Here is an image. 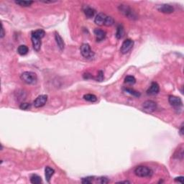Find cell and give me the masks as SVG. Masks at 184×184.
I'll use <instances>...</instances> for the list:
<instances>
[{"instance_id": "6da1fadb", "label": "cell", "mask_w": 184, "mask_h": 184, "mask_svg": "<svg viewBox=\"0 0 184 184\" xmlns=\"http://www.w3.org/2000/svg\"><path fill=\"white\" fill-rule=\"evenodd\" d=\"M45 35V32L43 30H37L33 31L31 35V40H32V46L35 51L39 52L41 48V39Z\"/></svg>"}, {"instance_id": "7a4b0ae2", "label": "cell", "mask_w": 184, "mask_h": 184, "mask_svg": "<svg viewBox=\"0 0 184 184\" xmlns=\"http://www.w3.org/2000/svg\"><path fill=\"white\" fill-rule=\"evenodd\" d=\"M94 22L99 26H102V25L112 26L114 25V21L112 17L107 16V14H104V13H99L94 19Z\"/></svg>"}, {"instance_id": "3957f363", "label": "cell", "mask_w": 184, "mask_h": 184, "mask_svg": "<svg viewBox=\"0 0 184 184\" xmlns=\"http://www.w3.org/2000/svg\"><path fill=\"white\" fill-rule=\"evenodd\" d=\"M20 79L22 81L26 83L27 84L32 85L36 83L37 77L35 73L32 72V71H25L22 73L20 76Z\"/></svg>"}, {"instance_id": "277c9868", "label": "cell", "mask_w": 184, "mask_h": 184, "mask_svg": "<svg viewBox=\"0 0 184 184\" xmlns=\"http://www.w3.org/2000/svg\"><path fill=\"white\" fill-rule=\"evenodd\" d=\"M134 174L140 178H146V177H151L153 173V171L151 170L150 167L147 166H137L134 171Z\"/></svg>"}, {"instance_id": "5b68a950", "label": "cell", "mask_w": 184, "mask_h": 184, "mask_svg": "<svg viewBox=\"0 0 184 184\" xmlns=\"http://www.w3.org/2000/svg\"><path fill=\"white\" fill-rule=\"evenodd\" d=\"M81 53L82 56L84 57L86 59H92L94 56V53L91 49L90 45L87 43H83L81 45L80 48Z\"/></svg>"}, {"instance_id": "8992f818", "label": "cell", "mask_w": 184, "mask_h": 184, "mask_svg": "<svg viewBox=\"0 0 184 184\" xmlns=\"http://www.w3.org/2000/svg\"><path fill=\"white\" fill-rule=\"evenodd\" d=\"M168 101L170 105L174 107L175 110H181V107H183V102H182L181 99L176 96H169Z\"/></svg>"}, {"instance_id": "52a82bcc", "label": "cell", "mask_w": 184, "mask_h": 184, "mask_svg": "<svg viewBox=\"0 0 184 184\" xmlns=\"http://www.w3.org/2000/svg\"><path fill=\"white\" fill-rule=\"evenodd\" d=\"M133 45H134V41L131 39H127L122 43L120 48V52L122 54H127L131 50Z\"/></svg>"}, {"instance_id": "ba28073f", "label": "cell", "mask_w": 184, "mask_h": 184, "mask_svg": "<svg viewBox=\"0 0 184 184\" xmlns=\"http://www.w3.org/2000/svg\"><path fill=\"white\" fill-rule=\"evenodd\" d=\"M157 109V104L155 101L152 100H147L145 101L143 104V110L147 113H152L155 112Z\"/></svg>"}, {"instance_id": "9c48e42d", "label": "cell", "mask_w": 184, "mask_h": 184, "mask_svg": "<svg viewBox=\"0 0 184 184\" xmlns=\"http://www.w3.org/2000/svg\"><path fill=\"white\" fill-rule=\"evenodd\" d=\"M48 101V96L47 95H40L37 97L36 99L34 101L33 104L36 108H40L43 107L46 104Z\"/></svg>"}, {"instance_id": "30bf717a", "label": "cell", "mask_w": 184, "mask_h": 184, "mask_svg": "<svg viewBox=\"0 0 184 184\" xmlns=\"http://www.w3.org/2000/svg\"><path fill=\"white\" fill-rule=\"evenodd\" d=\"M157 10L161 12L165 13V14H171L174 12V8H173V6L167 4H163L158 6Z\"/></svg>"}, {"instance_id": "8fae6325", "label": "cell", "mask_w": 184, "mask_h": 184, "mask_svg": "<svg viewBox=\"0 0 184 184\" xmlns=\"http://www.w3.org/2000/svg\"><path fill=\"white\" fill-rule=\"evenodd\" d=\"M119 11L120 12H122L124 15H125L126 17H129V18L132 19L133 17H134V14L133 13V12L132 11V10L130 9V7L126 5H120L119 7Z\"/></svg>"}, {"instance_id": "7c38bea8", "label": "cell", "mask_w": 184, "mask_h": 184, "mask_svg": "<svg viewBox=\"0 0 184 184\" xmlns=\"http://www.w3.org/2000/svg\"><path fill=\"white\" fill-rule=\"evenodd\" d=\"M159 91H160L159 85H158L156 82H152V83H151L149 89H147V94H148V95L154 96V95L158 94V93H159Z\"/></svg>"}, {"instance_id": "4fadbf2b", "label": "cell", "mask_w": 184, "mask_h": 184, "mask_svg": "<svg viewBox=\"0 0 184 184\" xmlns=\"http://www.w3.org/2000/svg\"><path fill=\"white\" fill-rule=\"evenodd\" d=\"M94 35L96 36V39L97 42L102 41L105 39L106 37V32L105 31L102 30L101 29H96L94 30Z\"/></svg>"}, {"instance_id": "5bb4252c", "label": "cell", "mask_w": 184, "mask_h": 184, "mask_svg": "<svg viewBox=\"0 0 184 184\" xmlns=\"http://www.w3.org/2000/svg\"><path fill=\"white\" fill-rule=\"evenodd\" d=\"M55 41H56L57 45H58V48H59L60 50L62 51L64 50V48H65V43H64L63 38L60 36V35L58 33H55Z\"/></svg>"}, {"instance_id": "9a60e30c", "label": "cell", "mask_w": 184, "mask_h": 184, "mask_svg": "<svg viewBox=\"0 0 184 184\" xmlns=\"http://www.w3.org/2000/svg\"><path fill=\"white\" fill-rule=\"evenodd\" d=\"M54 173V169L51 168V167H49V166H47V167H45V176L46 181H47L48 183H50V178H51L52 176H53Z\"/></svg>"}, {"instance_id": "2e32d148", "label": "cell", "mask_w": 184, "mask_h": 184, "mask_svg": "<svg viewBox=\"0 0 184 184\" xmlns=\"http://www.w3.org/2000/svg\"><path fill=\"white\" fill-rule=\"evenodd\" d=\"M83 12H84V14L88 18H92L94 16L95 14V10L92 7H89V6H86V7L83 8Z\"/></svg>"}, {"instance_id": "e0dca14e", "label": "cell", "mask_w": 184, "mask_h": 184, "mask_svg": "<svg viewBox=\"0 0 184 184\" xmlns=\"http://www.w3.org/2000/svg\"><path fill=\"white\" fill-rule=\"evenodd\" d=\"M29 49H28V46L25 45H21L17 48V53L20 55H25L28 54Z\"/></svg>"}, {"instance_id": "ac0fdd59", "label": "cell", "mask_w": 184, "mask_h": 184, "mask_svg": "<svg viewBox=\"0 0 184 184\" xmlns=\"http://www.w3.org/2000/svg\"><path fill=\"white\" fill-rule=\"evenodd\" d=\"M83 99H84L86 101H90V102H95V101H97V97L94 94H85V95L83 96Z\"/></svg>"}, {"instance_id": "d6986e66", "label": "cell", "mask_w": 184, "mask_h": 184, "mask_svg": "<svg viewBox=\"0 0 184 184\" xmlns=\"http://www.w3.org/2000/svg\"><path fill=\"white\" fill-rule=\"evenodd\" d=\"M30 182L33 184H40L42 183L41 177L36 174H33L30 177Z\"/></svg>"}, {"instance_id": "ffe728a7", "label": "cell", "mask_w": 184, "mask_h": 184, "mask_svg": "<svg viewBox=\"0 0 184 184\" xmlns=\"http://www.w3.org/2000/svg\"><path fill=\"white\" fill-rule=\"evenodd\" d=\"M124 34H125V30H124V28L122 25H119L117 27V29H116V37L117 39H121L124 36Z\"/></svg>"}, {"instance_id": "44dd1931", "label": "cell", "mask_w": 184, "mask_h": 184, "mask_svg": "<svg viewBox=\"0 0 184 184\" xmlns=\"http://www.w3.org/2000/svg\"><path fill=\"white\" fill-rule=\"evenodd\" d=\"M15 3L18 5L21 6V7H30L31 4L33 3V1H15Z\"/></svg>"}, {"instance_id": "7402d4cb", "label": "cell", "mask_w": 184, "mask_h": 184, "mask_svg": "<svg viewBox=\"0 0 184 184\" xmlns=\"http://www.w3.org/2000/svg\"><path fill=\"white\" fill-rule=\"evenodd\" d=\"M125 82L126 83H129V84H134L136 82V79L134 76H127L125 79Z\"/></svg>"}, {"instance_id": "603a6c76", "label": "cell", "mask_w": 184, "mask_h": 184, "mask_svg": "<svg viewBox=\"0 0 184 184\" xmlns=\"http://www.w3.org/2000/svg\"><path fill=\"white\" fill-rule=\"evenodd\" d=\"M125 91L126 92L129 93L130 94H131V95L134 96H136V97H139L140 96V94L139 92H136V91H134V89H130V88H125Z\"/></svg>"}, {"instance_id": "cb8c5ba5", "label": "cell", "mask_w": 184, "mask_h": 184, "mask_svg": "<svg viewBox=\"0 0 184 184\" xmlns=\"http://www.w3.org/2000/svg\"><path fill=\"white\" fill-rule=\"evenodd\" d=\"M94 177H92V176H89V177H86V178H83L82 179V183L83 184H89V183H92L93 180H94Z\"/></svg>"}, {"instance_id": "d4e9b609", "label": "cell", "mask_w": 184, "mask_h": 184, "mask_svg": "<svg viewBox=\"0 0 184 184\" xmlns=\"http://www.w3.org/2000/svg\"><path fill=\"white\" fill-rule=\"evenodd\" d=\"M97 182L101 184H105L108 183L110 182V180L106 177H100L97 179Z\"/></svg>"}, {"instance_id": "484cf974", "label": "cell", "mask_w": 184, "mask_h": 184, "mask_svg": "<svg viewBox=\"0 0 184 184\" xmlns=\"http://www.w3.org/2000/svg\"><path fill=\"white\" fill-rule=\"evenodd\" d=\"M19 108L22 110H28L30 108V104H29V103H22L19 106Z\"/></svg>"}, {"instance_id": "4316f807", "label": "cell", "mask_w": 184, "mask_h": 184, "mask_svg": "<svg viewBox=\"0 0 184 184\" xmlns=\"http://www.w3.org/2000/svg\"><path fill=\"white\" fill-rule=\"evenodd\" d=\"M103 78H104V75H103V72L101 71H100L99 72V74H98V80L99 81H101L103 80Z\"/></svg>"}, {"instance_id": "83f0119b", "label": "cell", "mask_w": 184, "mask_h": 184, "mask_svg": "<svg viewBox=\"0 0 184 184\" xmlns=\"http://www.w3.org/2000/svg\"><path fill=\"white\" fill-rule=\"evenodd\" d=\"M175 181L177 182H179L181 183H183V176H180V177H178L175 178Z\"/></svg>"}, {"instance_id": "f1b7e54d", "label": "cell", "mask_w": 184, "mask_h": 184, "mask_svg": "<svg viewBox=\"0 0 184 184\" xmlns=\"http://www.w3.org/2000/svg\"><path fill=\"white\" fill-rule=\"evenodd\" d=\"M4 35H5V33H4V28H3V25H1V38H3L4 36Z\"/></svg>"}, {"instance_id": "f546056e", "label": "cell", "mask_w": 184, "mask_h": 184, "mask_svg": "<svg viewBox=\"0 0 184 184\" xmlns=\"http://www.w3.org/2000/svg\"><path fill=\"white\" fill-rule=\"evenodd\" d=\"M180 134H181V135H182V136L183 135V124H182L181 126Z\"/></svg>"}]
</instances>
